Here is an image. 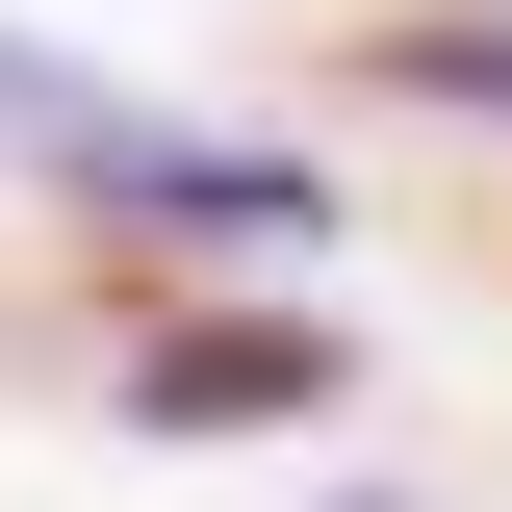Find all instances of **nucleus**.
I'll list each match as a JSON object with an SVG mask.
<instances>
[{"instance_id": "obj_1", "label": "nucleus", "mask_w": 512, "mask_h": 512, "mask_svg": "<svg viewBox=\"0 0 512 512\" xmlns=\"http://www.w3.org/2000/svg\"><path fill=\"white\" fill-rule=\"evenodd\" d=\"M0 154H52L77 205H128V231H308V154H256V128H154V103H103V77H52L26 26H0Z\"/></svg>"}, {"instance_id": "obj_2", "label": "nucleus", "mask_w": 512, "mask_h": 512, "mask_svg": "<svg viewBox=\"0 0 512 512\" xmlns=\"http://www.w3.org/2000/svg\"><path fill=\"white\" fill-rule=\"evenodd\" d=\"M128 410H154V436H282V410H333V333L308 308H205V333L128 359Z\"/></svg>"}, {"instance_id": "obj_3", "label": "nucleus", "mask_w": 512, "mask_h": 512, "mask_svg": "<svg viewBox=\"0 0 512 512\" xmlns=\"http://www.w3.org/2000/svg\"><path fill=\"white\" fill-rule=\"evenodd\" d=\"M359 77H410V103L512 128V0H436V26H359Z\"/></svg>"}]
</instances>
